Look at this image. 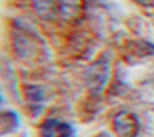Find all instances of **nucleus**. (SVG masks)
<instances>
[{
	"instance_id": "nucleus-1",
	"label": "nucleus",
	"mask_w": 154,
	"mask_h": 137,
	"mask_svg": "<svg viewBox=\"0 0 154 137\" xmlns=\"http://www.w3.org/2000/svg\"><path fill=\"white\" fill-rule=\"evenodd\" d=\"M112 129L118 137H137L139 132V121L133 113L120 111L112 119Z\"/></svg>"
},
{
	"instance_id": "nucleus-2",
	"label": "nucleus",
	"mask_w": 154,
	"mask_h": 137,
	"mask_svg": "<svg viewBox=\"0 0 154 137\" xmlns=\"http://www.w3.org/2000/svg\"><path fill=\"white\" fill-rule=\"evenodd\" d=\"M73 129L68 122L58 119H46L39 128L41 137H72Z\"/></svg>"
},
{
	"instance_id": "nucleus-3",
	"label": "nucleus",
	"mask_w": 154,
	"mask_h": 137,
	"mask_svg": "<svg viewBox=\"0 0 154 137\" xmlns=\"http://www.w3.org/2000/svg\"><path fill=\"white\" fill-rule=\"evenodd\" d=\"M82 12V0H60L58 14L65 21H73Z\"/></svg>"
},
{
	"instance_id": "nucleus-4",
	"label": "nucleus",
	"mask_w": 154,
	"mask_h": 137,
	"mask_svg": "<svg viewBox=\"0 0 154 137\" xmlns=\"http://www.w3.org/2000/svg\"><path fill=\"white\" fill-rule=\"evenodd\" d=\"M58 2L60 0H31V4L41 19L49 21L58 12Z\"/></svg>"
},
{
	"instance_id": "nucleus-5",
	"label": "nucleus",
	"mask_w": 154,
	"mask_h": 137,
	"mask_svg": "<svg viewBox=\"0 0 154 137\" xmlns=\"http://www.w3.org/2000/svg\"><path fill=\"white\" fill-rule=\"evenodd\" d=\"M137 3H139V4H143V5H152L154 4V0H135Z\"/></svg>"
}]
</instances>
